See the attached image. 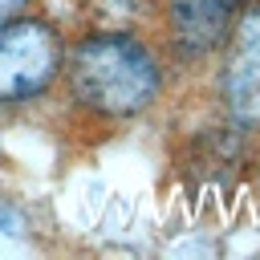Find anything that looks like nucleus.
<instances>
[{
	"mask_svg": "<svg viewBox=\"0 0 260 260\" xmlns=\"http://www.w3.org/2000/svg\"><path fill=\"white\" fill-rule=\"evenodd\" d=\"M223 98L236 122L260 126V4L248 8L236 24L223 69Z\"/></svg>",
	"mask_w": 260,
	"mask_h": 260,
	"instance_id": "3",
	"label": "nucleus"
},
{
	"mask_svg": "<svg viewBox=\"0 0 260 260\" xmlns=\"http://www.w3.org/2000/svg\"><path fill=\"white\" fill-rule=\"evenodd\" d=\"M20 4H24V0H0V16H4V12H16Z\"/></svg>",
	"mask_w": 260,
	"mask_h": 260,
	"instance_id": "6",
	"label": "nucleus"
},
{
	"mask_svg": "<svg viewBox=\"0 0 260 260\" xmlns=\"http://www.w3.org/2000/svg\"><path fill=\"white\" fill-rule=\"evenodd\" d=\"M0 211H4V203H0Z\"/></svg>",
	"mask_w": 260,
	"mask_h": 260,
	"instance_id": "7",
	"label": "nucleus"
},
{
	"mask_svg": "<svg viewBox=\"0 0 260 260\" xmlns=\"http://www.w3.org/2000/svg\"><path fill=\"white\" fill-rule=\"evenodd\" d=\"M236 0H167L171 32L187 53H207L228 41Z\"/></svg>",
	"mask_w": 260,
	"mask_h": 260,
	"instance_id": "4",
	"label": "nucleus"
},
{
	"mask_svg": "<svg viewBox=\"0 0 260 260\" xmlns=\"http://www.w3.org/2000/svg\"><path fill=\"white\" fill-rule=\"evenodd\" d=\"M102 8H106V12H118V16H126V12L142 8V0H102Z\"/></svg>",
	"mask_w": 260,
	"mask_h": 260,
	"instance_id": "5",
	"label": "nucleus"
},
{
	"mask_svg": "<svg viewBox=\"0 0 260 260\" xmlns=\"http://www.w3.org/2000/svg\"><path fill=\"white\" fill-rule=\"evenodd\" d=\"M69 85L81 106L106 118L138 114L158 93V65L130 32H93L69 57Z\"/></svg>",
	"mask_w": 260,
	"mask_h": 260,
	"instance_id": "1",
	"label": "nucleus"
},
{
	"mask_svg": "<svg viewBox=\"0 0 260 260\" xmlns=\"http://www.w3.org/2000/svg\"><path fill=\"white\" fill-rule=\"evenodd\" d=\"M61 69V41L45 20L16 16L0 24V102H28Z\"/></svg>",
	"mask_w": 260,
	"mask_h": 260,
	"instance_id": "2",
	"label": "nucleus"
}]
</instances>
